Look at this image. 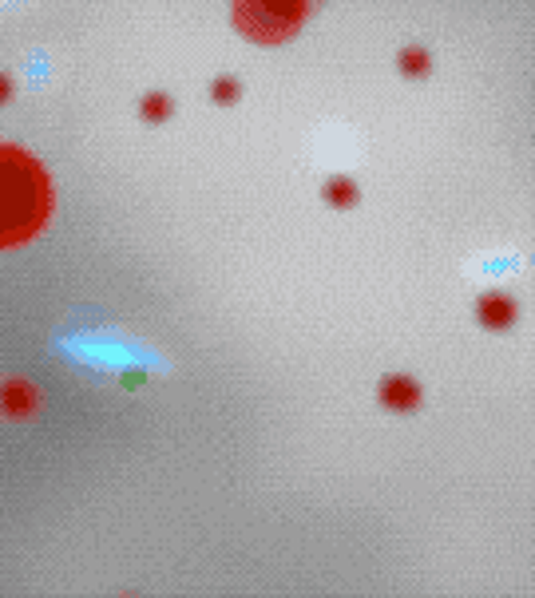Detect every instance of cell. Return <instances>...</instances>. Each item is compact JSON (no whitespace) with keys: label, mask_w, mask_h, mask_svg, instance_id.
<instances>
[{"label":"cell","mask_w":535,"mask_h":598,"mask_svg":"<svg viewBox=\"0 0 535 598\" xmlns=\"http://www.w3.org/2000/svg\"><path fill=\"white\" fill-rule=\"evenodd\" d=\"M52 210V187L40 163L16 147H0V246L28 242Z\"/></svg>","instance_id":"obj_1"},{"label":"cell","mask_w":535,"mask_h":598,"mask_svg":"<svg viewBox=\"0 0 535 598\" xmlns=\"http://www.w3.org/2000/svg\"><path fill=\"white\" fill-rule=\"evenodd\" d=\"M321 0H234V24L246 40L282 44L290 40Z\"/></svg>","instance_id":"obj_2"},{"label":"cell","mask_w":535,"mask_h":598,"mask_svg":"<svg viewBox=\"0 0 535 598\" xmlns=\"http://www.w3.org/2000/svg\"><path fill=\"white\" fill-rule=\"evenodd\" d=\"M36 408H40V393H36L28 381L12 377V381L0 385V412H4V416L28 420V416H36Z\"/></svg>","instance_id":"obj_3"},{"label":"cell","mask_w":535,"mask_h":598,"mask_svg":"<svg viewBox=\"0 0 535 598\" xmlns=\"http://www.w3.org/2000/svg\"><path fill=\"white\" fill-rule=\"evenodd\" d=\"M381 404L393 412H413V408H421V385L413 377H385Z\"/></svg>","instance_id":"obj_4"},{"label":"cell","mask_w":535,"mask_h":598,"mask_svg":"<svg viewBox=\"0 0 535 598\" xmlns=\"http://www.w3.org/2000/svg\"><path fill=\"white\" fill-rule=\"evenodd\" d=\"M476 313H480V321L488 329H508L516 321V301L508 298V294H484L480 305H476Z\"/></svg>","instance_id":"obj_5"},{"label":"cell","mask_w":535,"mask_h":598,"mask_svg":"<svg viewBox=\"0 0 535 598\" xmlns=\"http://www.w3.org/2000/svg\"><path fill=\"white\" fill-rule=\"evenodd\" d=\"M325 199L333 202V206H353L357 202V183L353 179H329Z\"/></svg>","instance_id":"obj_6"},{"label":"cell","mask_w":535,"mask_h":598,"mask_svg":"<svg viewBox=\"0 0 535 598\" xmlns=\"http://www.w3.org/2000/svg\"><path fill=\"white\" fill-rule=\"evenodd\" d=\"M401 72H405V76H425L428 72L425 48H405V52H401Z\"/></svg>","instance_id":"obj_7"},{"label":"cell","mask_w":535,"mask_h":598,"mask_svg":"<svg viewBox=\"0 0 535 598\" xmlns=\"http://www.w3.org/2000/svg\"><path fill=\"white\" fill-rule=\"evenodd\" d=\"M167 115H171V100H167V96H159V92L147 96V103H143V119H147V123H159V119H167Z\"/></svg>","instance_id":"obj_8"},{"label":"cell","mask_w":535,"mask_h":598,"mask_svg":"<svg viewBox=\"0 0 535 598\" xmlns=\"http://www.w3.org/2000/svg\"><path fill=\"white\" fill-rule=\"evenodd\" d=\"M211 92L218 103H234L238 100V80H234V76H222V80H214Z\"/></svg>","instance_id":"obj_9"},{"label":"cell","mask_w":535,"mask_h":598,"mask_svg":"<svg viewBox=\"0 0 535 598\" xmlns=\"http://www.w3.org/2000/svg\"><path fill=\"white\" fill-rule=\"evenodd\" d=\"M12 96V80L8 76H0V100H8Z\"/></svg>","instance_id":"obj_10"}]
</instances>
